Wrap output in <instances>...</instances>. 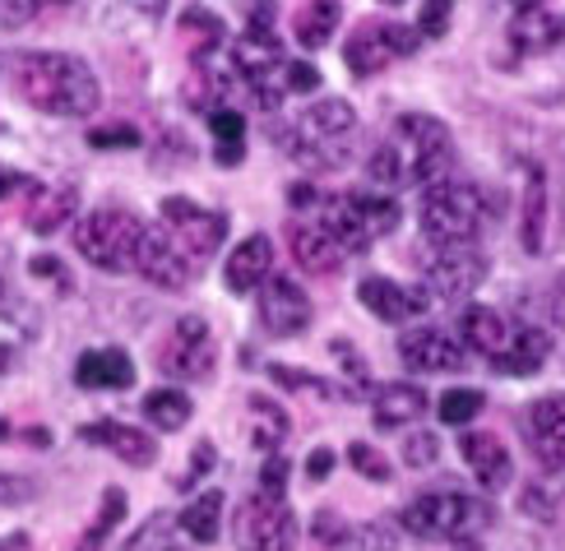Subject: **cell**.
Masks as SVG:
<instances>
[{"mask_svg": "<svg viewBox=\"0 0 565 551\" xmlns=\"http://www.w3.org/2000/svg\"><path fill=\"white\" fill-rule=\"evenodd\" d=\"M547 357H552V339H547V329H537V325H514L510 333V348L501 357V371L505 375H537L547 367Z\"/></svg>", "mask_w": 565, "mask_h": 551, "instance_id": "25", "label": "cell"}, {"mask_svg": "<svg viewBox=\"0 0 565 551\" xmlns=\"http://www.w3.org/2000/svg\"><path fill=\"white\" fill-rule=\"evenodd\" d=\"M436 454H440V441L431 436V431H417V436H408V441H404V459H408L413 468L436 464Z\"/></svg>", "mask_w": 565, "mask_h": 551, "instance_id": "43", "label": "cell"}, {"mask_svg": "<svg viewBox=\"0 0 565 551\" xmlns=\"http://www.w3.org/2000/svg\"><path fill=\"white\" fill-rule=\"evenodd\" d=\"M459 454H463V464L478 473V483H482L487 491L510 487L514 464H510V449H505L497 436H487V431H468V436L459 441Z\"/></svg>", "mask_w": 565, "mask_h": 551, "instance_id": "20", "label": "cell"}, {"mask_svg": "<svg viewBox=\"0 0 565 551\" xmlns=\"http://www.w3.org/2000/svg\"><path fill=\"white\" fill-rule=\"evenodd\" d=\"M520 242L529 255L547 251V172L524 162V209H520Z\"/></svg>", "mask_w": 565, "mask_h": 551, "instance_id": "21", "label": "cell"}, {"mask_svg": "<svg viewBox=\"0 0 565 551\" xmlns=\"http://www.w3.org/2000/svg\"><path fill=\"white\" fill-rule=\"evenodd\" d=\"M260 491H269V496H282V491H288V464H282L278 454H269L265 468H260Z\"/></svg>", "mask_w": 565, "mask_h": 551, "instance_id": "45", "label": "cell"}, {"mask_svg": "<svg viewBox=\"0 0 565 551\" xmlns=\"http://www.w3.org/2000/svg\"><path fill=\"white\" fill-rule=\"evenodd\" d=\"M260 325L274 333V339H292L311 325V297L301 293L292 278L269 274L260 283Z\"/></svg>", "mask_w": 565, "mask_h": 551, "instance_id": "13", "label": "cell"}, {"mask_svg": "<svg viewBox=\"0 0 565 551\" xmlns=\"http://www.w3.org/2000/svg\"><path fill=\"white\" fill-rule=\"evenodd\" d=\"M79 441L111 449L116 459L130 464V468H149L158 459V441L149 436V431L126 426V422H88V426H79Z\"/></svg>", "mask_w": 565, "mask_h": 551, "instance_id": "17", "label": "cell"}, {"mask_svg": "<svg viewBox=\"0 0 565 551\" xmlns=\"http://www.w3.org/2000/svg\"><path fill=\"white\" fill-rule=\"evenodd\" d=\"M75 209H79L75 186H38L29 195V209H23V223H29V232H38V236H52L56 227H65L75 219Z\"/></svg>", "mask_w": 565, "mask_h": 551, "instance_id": "22", "label": "cell"}, {"mask_svg": "<svg viewBox=\"0 0 565 551\" xmlns=\"http://www.w3.org/2000/svg\"><path fill=\"white\" fill-rule=\"evenodd\" d=\"M422 413H427V394H422V385H413V380H394V385H381L375 390V426L381 431H398V426H408L417 422Z\"/></svg>", "mask_w": 565, "mask_h": 551, "instance_id": "24", "label": "cell"}, {"mask_svg": "<svg viewBox=\"0 0 565 551\" xmlns=\"http://www.w3.org/2000/svg\"><path fill=\"white\" fill-rule=\"evenodd\" d=\"M487 409V394L482 390H450V394H440V422L445 426H468L478 413Z\"/></svg>", "mask_w": 565, "mask_h": 551, "instance_id": "35", "label": "cell"}, {"mask_svg": "<svg viewBox=\"0 0 565 551\" xmlns=\"http://www.w3.org/2000/svg\"><path fill=\"white\" fill-rule=\"evenodd\" d=\"M139 236H145V223H139L130 209H93L75 227V246L93 269L126 274V269H135Z\"/></svg>", "mask_w": 565, "mask_h": 551, "instance_id": "6", "label": "cell"}, {"mask_svg": "<svg viewBox=\"0 0 565 551\" xmlns=\"http://www.w3.org/2000/svg\"><path fill=\"white\" fill-rule=\"evenodd\" d=\"M250 413H255V445H260V449H274V445L282 441V431H288V417H282L274 403L260 399V394L250 399Z\"/></svg>", "mask_w": 565, "mask_h": 551, "instance_id": "38", "label": "cell"}, {"mask_svg": "<svg viewBox=\"0 0 565 551\" xmlns=\"http://www.w3.org/2000/svg\"><path fill=\"white\" fill-rule=\"evenodd\" d=\"M329 468H334V454H329V449H316L311 459H306V477H311V483H324Z\"/></svg>", "mask_w": 565, "mask_h": 551, "instance_id": "49", "label": "cell"}, {"mask_svg": "<svg viewBox=\"0 0 565 551\" xmlns=\"http://www.w3.org/2000/svg\"><path fill=\"white\" fill-rule=\"evenodd\" d=\"M14 93L42 116H93L103 107V84L84 56L70 52H23L14 56Z\"/></svg>", "mask_w": 565, "mask_h": 551, "instance_id": "1", "label": "cell"}, {"mask_svg": "<svg viewBox=\"0 0 565 551\" xmlns=\"http://www.w3.org/2000/svg\"><path fill=\"white\" fill-rule=\"evenodd\" d=\"M510 42L520 46V52L537 56V52H552V46L565 42V19L547 14V10H520L510 23Z\"/></svg>", "mask_w": 565, "mask_h": 551, "instance_id": "27", "label": "cell"}, {"mask_svg": "<svg viewBox=\"0 0 565 551\" xmlns=\"http://www.w3.org/2000/svg\"><path fill=\"white\" fill-rule=\"evenodd\" d=\"M88 144L93 149H139V130L135 126H93L88 130Z\"/></svg>", "mask_w": 565, "mask_h": 551, "instance_id": "41", "label": "cell"}, {"mask_svg": "<svg viewBox=\"0 0 565 551\" xmlns=\"http://www.w3.org/2000/svg\"><path fill=\"white\" fill-rule=\"evenodd\" d=\"M352 130H358V112L343 98H320L288 130H278V144H282V153L306 167H339L348 158Z\"/></svg>", "mask_w": 565, "mask_h": 551, "instance_id": "2", "label": "cell"}, {"mask_svg": "<svg viewBox=\"0 0 565 551\" xmlns=\"http://www.w3.org/2000/svg\"><path fill=\"white\" fill-rule=\"evenodd\" d=\"M422 278H427V293L459 301L468 293H478V283L487 278V259L478 246H431Z\"/></svg>", "mask_w": 565, "mask_h": 551, "instance_id": "9", "label": "cell"}, {"mask_svg": "<svg viewBox=\"0 0 565 551\" xmlns=\"http://www.w3.org/2000/svg\"><path fill=\"white\" fill-rule=\"evenodd\" d=\"M65 6H75V0H0V23H6V29H23V23H33L52 10H65Z\"/></svg>", "mask_w": 565, "mask_h": 551, "instance_id": "37", "label": "cell"}, {"mask_svg": "<svg viewBox=\"0 0 565 551\" xmlns=\"http://www.w3.org/2000/svg\"><path fill=\"white\" fill-rule=\"evenodd\" d=\"M135 274L145 283H153V287H162V293H181V287H191L200 265L185 255V246L168 227H145L139 251H135Z\"/></svg>", "mask_w": 565, "mask_h": 551, "instance_id": "8", "label": "cell"}, {"mask_svg": "<svg viewBox=\"0 0 565 551\" xmlns=\"http://www.w3.org/2000/svg\"><path fill=\"white\" fill-rule=\"evenodd\" d=\"M209 130H214L218 139V162H242V139H246V121H242V112H232V107H218L214 116H209Z\"/></svg>", "mask_w": 565, "mask_h": 551, "instance_id": "32", "label": "cell"}, {"mask_svg": "<svg viewBox=\"0 0 565 551\" xmlns=\"http://www.w3.org/2000/svg\"><path fill=\"white\" fill-rule=\"evenodd\" d=\"M0 551H29V533H10V538H0Z\"/></svg>", "mask_w": 565, "mask_h": 551, "instance_id": "52", "label": "cell"}, {"mask_svg": "<svg viewBox=\"0 0 565 551\" xmlns=\"http://www.w3.org/2000/svg\"><path fill=\"white\" fill-rule=\"evenodd\" d=\"M520 10H543V0H520Z\"/></svg>", "mask_w": 565, "mask_h": 551, "instance_id": "55", "label": "cell"}, {"mask_svg": "<svg viewBox=\"0 0 565 551\" xmlns=\"http://www.w3.org/2000/svg\"><path fill=\"white\" fill-rule=\"evenodd\" d=\"M33 496H38L33 477H23V473H0V510L23 506V500H33Z\"/></svg>", "mask_w": 565, "mask_h": 551, "instance_id": "42", "label": "cell"}, {"mask_svg": "<svg viewBox=\"0 0 565 551\" xmlns=\"http://www.w3.org/2000/svg\"><path fill=\"white\" fill-rule=\"evenodd\" d=\"M269 269H274V242L269 236H246V242H237L232 246V255H227V265H223V283H227V293H255L265 278H269Z\"/></svg>", "mask_w": 565, "mask_h": 551, "instance_id": "18", "label": "cell"}, {"mask_svg": "<svg viewBox=\"0 0 565 551\" xmlns=\"http://www.w3.org/2000/svg\"><path fill=\"white\" fill-rule=\"evenodd\" d=\"M339 19H343L339 0H311V6L297 14V42L306 52H320V46L339 33Z\"/></svg>", "mask_w": 565, "mask_h": 551, "instance_id": "28", "label": "cell"}, {"mask_svg": "<svg viewBox=\"0 0 565 551\" xmlns=\"http://www.w3.org/2000/svg\"><path fill=\"white\" fill-rule=\"evenodd\" d=\"M358 297H362V306L371 310L375 320H390V325H408V320H417L422 310L431 306L427 287H404V283H394V278H381V274L362 278Z\"/></svg>", "mask_w": 565, "mask_h": 551, "instance_id": "15", "label": "cell"}, {"mask_svg": "<svg viewBox=\"0 0 565 551\" xmlns=\"http://www.w3.org/2000/svg\"><path fill=\"white\" fill-rule=\"evenodd\" d=\"M533 454L552 477H565V394H543L529 403Z\"/></svg>", "mask_w": 565, "mask_h": 551, "instance_id": "14", "label": "cell"}, {"mask_svg": "<svg viewBox=\"0 0 565 551\" xmlns=\"http://www.w3.org/2000/svg\"><path fill=\"white\" fill-rule=\"evenodd\" d=\"M552 320H556V329H565V274H556V283H552Z\"/></svg>", "mask_w": 565, "mask_h": 551, "instance_id": "50", "label": "cell"}, {"mask_svg": "<svg viewBox=\"0 0 565 551\" xmlns=\"http://www.w3.org/2000/svg\"><path fill=\"white\" fill-rule=\"evenodd\" d=\"M385 6H404V0H385Z\"/></svg>", "mask_w": 565, "mask_h": 551, "instance_id": "56", "label": "cell"}, {"mask_svg": "<svg viewBox=\"0 0 565 551\" xmlns=\"http://www.w3.org/2000/svg\"><path fill=\"white\" fill-rule=\"evenodd\" d=\"M422 232L431 246H478L487 227V195L473 181H436L422 190Z\"/></svg>", "mask_w": 565, "mask_h": 551, "instance_id": "3", "label": "cell"}, {"mask_svg": "<svg viewBox=\"0 0 565 551\" xmlns=\"http://www.w3.org/2000/svg\"><path fill=\"white\" fill-rule=\"evenodd\" d=\"M398 357H404L408 371H422V375H445V371H463L468 367L463 339H455V333H445L436 325L404 329V339H398Z\"/></svg>", "mask_w": 565, "mask_h": 551, "instance_id": "12", "label": "cell"}, {"mask_svg": "<svg viewBox=\"0 0 565 551\" xmlns=\"http://www.w3.org/2000/svg\"><path fill=\"white\" fill-rule=\"evenodd\" d=\"M181 29H209V38H214L218 42V33H223V19H214V14H209V10H185L181 14Z\"/></svg>", "mask_w": 565, "mask_h": 551, "instance_id": "48", "label": "cell"}, {"mask_svg": "<svg viewBox=\"0 0 565 551\" xmlns=\"http://www.w3.org/2000/svg\"><path fill=\"white\" fill-rule=\"evenodd\" d=\"M394 149L408 167V186H436V181H450L455 177V139L450 126L436 121L427 112H408L394 121Z\"/></svg>", "mask_w": 565, "mask_h": 551, "instance_id": "5", "label": "cell"}, {"mask_svg": "<svg viewBox=\"0 0 565 551\" xmlns=\"http://www.w3.org/2000/svg\"><path fill=\"white\" fill-rule=\"evenodd\" d=\"M145 417L158 426V431H181L191 422V399L181 390H153L145 394Z\"/></svg>", "mask_w": 565, "mask_h": 551, "instance_id": "31", "label": "cell"}, {"mask_svg": "<svg viewBox=\"0 0 565 551\" xmlns=\"http://www.w3.org/2000/svg\"><path fill=\"white\" fill-rule=\"evenodd\" d=\"M288 200L301 209V204H311V200H316V190H311V186H292V195H288Z\"/></svg>", "mask_w": 565, "mask_h": 551, "instance_id": "53", "label": "cell"}, {"mask_svg": "<svg viewBox=\"0 0 565 551\" xmlns=\"http://www.w3.org/2000/svg\"><path fill=\"white\" fill-rule=\"evenodd\" d=\"M487 519H491V510L482 500H473L468 491L436 487V491H422L417 500H408L404 529L427 542H468L473 533L487 529Z\"/></svg>", "mask_w": 565, "mask_h": 551, "instance_id": "4", "label": "cell"}, {"mask_svg": "<svg viewBox=\"0 0 565 551\" xmlns=\"http://www.w3.org/2000/svg\"><path fill=\"white\" fill-rule=\"evenodd\" d=\"M510 333H514V325L501 316L497 306H468L463 310L459 339H463L468 352H482L487 362H501L505 348H510Z\"/></svg>", "mask_w": 565, "mask_h": 551, "instance_id": "19", "label": "cell"}, {"mask_svg": "<svg viewBox=\"0 0 565 551\" xmlns=\"http://www.w3.org/2000/svg\"><path fill=\"white\" fill-rule=\"evenodd\" d=\"M29 269H33L38 278H56L61 287H70V278H65V269L56 265V259H42V255H38V259H33V265H29Z\"/></svg>", "mask_w": 565, "mask_h": 551, "instance_id": "51", "label": "cell"}, {"mask_svg": "<svg viewBox=\"0 0 565 551\" xmlns=\"http://www.w3.org/2000/svg\"><path fill=\"white\" fill-rule=\"evenodd\" d=\"M288 246H292V259L306 274H334L348 259L343 246L329 236V227L320 219H306V213L288 223Z\"/></svg>", "mask_w": 565, "mask_h": 551, "instance_id": "16", "label": "cell"}, {"mask_svg": "<svg viewBox=\"0 0 565 551\" xmlns=\"http://www.w3.org/2000/svg\"><path fill=\"white\" fill-rule=\"evenodd\" d=\"M162 219H168V232L185 246V255H191L195 265H200L204 255H214V251L223 246V236H227L223 213L200 209L195 200H181V195L162 200Z\"/></svg>", "mask_w": 565, "mask_h": 551, "instance_id": "11", "label": "cell"}, {"mask_svg": "<svg viewBox=\"0 0 565 551\" xmlns=\"http://www.w3.org/2000/svg\"><path fill=\"white\" fill-rule=\"evenodd\" d=\"M269 375L274 380H282V385H292V390H316V394H334L324 385V380H316V375H301V371H288V367H278V362H269Z\"/></svg>", "mask_w": 565, "mask_h": 551, "instance_id": "46", "label": "cell"}, {"mask_svg": "<svg viewBox=\"0 0 565 551\" xmlns=\"http://www.w3.org/2000/svg\"><path fill=\"white\" fill-rule=\"evenodd\" d=\"M366 181H375V190H398V186H408V167H404V158H398V149L394 144H381V149L371 153V162H366Z\"/></svg>", "mask_w": 565, "mask_h": 551, "instance_id": "34", "label": "cell"}, {"mask_svg": "<svg viewBox=\"0 0 565 551\" xmlns=\"http://www.w3.org/2000/svg\"><path fill=\"white\" fill-rule=\"evenodd\" d=\"M121 519H126V491H121V487H107V491H103V510H98V519H93V529L84 533L79 551H98Z\"/></svg>", "mask_w": 565, "mask_h": 551, "instance_id": "33", "label": "cell"}, {"mask_svg": "<svg viewBox=\"0 0 565 551\" xmlns=\"http://www.w3.org/2000/svg\"><path fill=\"white\" fill-rule=\"evenodd\" d=\"M10 367H14V348H10V343H0V375H6Z\"/></svg>", "mask_w": 565, "mask_h": 551, "instance_id": "54", "label": "cell"}, {"mask_svg": "<svg viewBox=\"0 0 565 551\" xmlns=\"http://www.w3.org/2000/svg\"><path fill=\"white\" fill-rule=\"evenodd\" d=\"M38 181L23 177V172H0V200H14V195H33Z\"/></svg>", "mask_w": 565, "mask_h": 551, "instance_id": "47", "label": "cell"}, {"mask_svg": "<svg viewBox=\"0 0 565 551\" xmlns=\"http://www.w3.org/2000/svg\"><path fill=\"white\" fill-rule=\"evenodd\" d=\"M334 551H398V538L390 523H362V529H348Z\"/></svg>", "mask_w": 565, "mask_h": 551, "instance_id": "36", "label": "cell"}, {"mask_svg": "<svg viewBox=\"0 0 565 551\" xmlns=\"http://www.w3.org/2000/svg\"><path fill=\"white\" fill-rule=\"evenodd\" d=\"M232 542H237V551H292L297 519L288 500L269 491H255L250 500H242L237 515H232Z\"/></svg>", "mask_w": 565, "mask_h": 551, "instance_id": "7", "label": "cell"}, {"mask_svg": "<svg viewBox=\"0 0 565 551\" xmlns=\"http://www.w3.org/2000/svg\"><path fill=\"white\" fill-rule=\"evenodd\" d=\"M75 380L84 390H130L135 385V362L121 348H93L75 362Z\"/></svg>", "mask_w": 565, "mask_h": 551, "instance_id": "23", "label": "cell"}, {"mask_svg": "<svg viewBox=\"0 0 565 551\" xmlns=\"http://www.w3.org/2000/svg\"><path fill=\"white\" fill-rule=\"evenodd\" d=\"M223 506H227L223 491H204V496H195L191 506L181 510V529L191 533L195 542H204V547H209V542H218V533H223Z\"/></svg>", "mask_w": 565, "mask_h": 551, "instance_id": "29", "label": "cell"}, {"mask_svg": "<svg viewBox=\"0 0 565 551\" xmlns=\"http://www.w3.org/2000/svg\"><path fill=\"white\" fill-rule=\"evenodd\" d=\"M450 14H455V0H427V6H422V23H417V33L440 38V33H445V23H450Z\"/></svg>", "mask_w": 565, "mask_h": 551, "instance_id": "44", "label": "cell"}, {"mask_svg": "<svg viewBox=\"0 0 565 551\" xmlns=\"http://www.w3.org/2000/svg\"><path fill=\"white\" fill-rule=\"evenodd\" d=\"M348 464L358 468V473L366 477V483H390V459H385L381 449H371L366 441H358V445L348 449Z\"/></svg>", "mask_w": 565, "mask_h": 551, "instance_id": "40", "label": "cell"}, {"mask_svg": "<svg viewBox=\"0 0 565 551\" xmlns=\"http://www.w3.org/2000/svg\"><path fill=\"white\" fill-rule=\"evenodd\" d=\"M158 367L172 380H204L214 371V333H209V320H200V316L177 320L172 339L162 343Z\"/></svg>", "mask_w": 565, "mask_h": 551, "instance_id": "10", "label": "cell"}, {"mask_svg": "<svg viewBox=\"0 0 565 551\" xmlns=\"http://www.w3.org/2000/svg\"><path fill=\"white\" fill-rule=\"evenodd\" d=\"M343 61H348L352 75H362V80L375 75V70H385L390 61H398L394 46H390V29L385 23L381 29H375V23H362V29L343 42Z\"/></svg>", "mask_w": 565, "mask_h": 551, "instance_id": "26", "label": "cell"}, {"mask_svg": "<svg viewBox=\"0 0 565 551\" xmlns=\"http://www.w3.org/2000/svg\"><path fill=\"white\" fill-rule=\"evenodd\" d=\"M352 209H358L362 227L371 232V242H381V236H390L398 227V204L390 195H381V190H352Z\"/></svg>", "mask_w": 565, "mask_h": 551, "instance_id": "30", "label": "cell"}, {"mask_svg": "<svg viewBox=\"0 0 565 551\" xmlns=\"http://www.w3.org/2000/svg\"><path fill=\"white\" fill-rule=\"evenodd\" d=\"M278 88H282V98H288V93H316L320 88V70L311 61H282Z\"/></svg>", "mask_w": 565, "mask_h": 551, "instance_id": "39", "label": "cell"}]
</instances>
